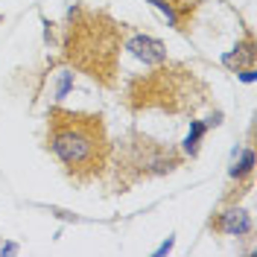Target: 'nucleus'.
Segmentation results:
<instances>
[{
  "instance_id": "obj_1",
  "label": "nucleus",
  "mask_w": 257,
  "mask_h": 257,
  "mask_svg": "<svg viewBox=\"0 0 257 257\" xmlns=\"http://www.w3.org/2000/svg\"><path fill=\"white\" fill-rule=\"evenodd\" d=\"M47 141L76 178L96 176L108 161V135L99 114L53 108L47 114Z\"/></svg>"
},
{
  "instance_id": "obj_2",
  "label": "nucleus",
  "mask_w": 257,
  "mask_h": 257,
  "mask_svg": "<svg viewBox=\"0 0 257 257\" xmlns=\"http://www.w3.org/2000/svg\"><path fill=\"white\" fill-rule=\"evenodd\" d=\"M117 53H120V30L111 18L88 9L70 12L64 35V59L73 67L108 85L117 70Z\"/></svg>"
},
{
  "instance_id": "obj_3",
  "label": "nucleus",
  "mask_w": 257,
  "mask_h": 257,
  "mask_svg": "<svg viewBox=\"0 0 257 257\" xmlns=\"http://www.w3.org/2000/svg\"><path fill=\"white\" fill-rule=\"evenodd\" d=\"M128 50H132L138 59H144L146 64H161L164 59H167V50H164V44H161V41H155V38H146V35L132 38V41H128Z\"/></svg>"
},
{
  "instance_id": "obj_4",
  "label": "nucleus",
  "mask_w": 257,
  "mask_h": 257,
  "mask_svg": "<svg viewBox=\"0 0 257 257\" xmlns=\"http://www.w3.org/2000/svg\"><path fill=\"white\" fill-rule=\"evenodd\" d=\"M248 216L242 213V210H234V213H228V219H225V231H231V234H245L248 231Z\"/></svg>"
},
{
  "instance_id": "obj_5",
  "label": "nucleus",
  "mask_w": 257,
  "mask_h": 257,
  "mask_svg": "<svg viewBox=\"0 0 257 257\" xmlns=\"http://www.w3.org/2000/svg\"><path fill=\"white\" fill-rule=\"evenodd\" d=\"M202 132H205V126H202V123H193V132L187 135V149H196V141L202 138Z\"/></svg>"
}]
</instances>
